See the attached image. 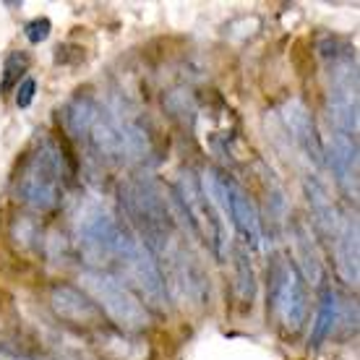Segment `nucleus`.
I'll use <instances>...</instances> for the list:
<instances>
[{
	"mask_svg": "<svg viewBox=\"0 0 360 360\" xmlns=\"http://www.w3.org/2000/svg\"><path fill=\"white\" fill-rule=\"evenodd\" d=\"M68 175L71 172H68L60 144L55 139H42L34 152L29 154L24 165H21L13 193L32 212L47 214V212L58 209V204H60Z\"/></svg>",
	"mask_w": 360,
	"mask_h": 360,
	"instance_id": "1",
	"label": "nucleus"
},
{
	"mask_svg": "<svg viewBox=\"0 0 360 360\" xmlns=\"http://www.w3.org/2000/svg\"><path fill=\"white\" fill-rule=\"evenodd\" d=\"M120 204L134 225L139 240L152 253H167L172 248V212L167 209L160 186L149 178L128 180L120 186Z\"/></svg>",
	"mask_w": 360,
	"mask_h": 360,
	"instance_id": "2",
	"label": "nucleus"
},
{
	"mask_svg": "<svg viewBox=\"0 0 360 360\" xmlns=\"http://www.w3.org/2000/svg\"><path fill=\"white\" fill-rule=\"evenodd\" d=\"M115 262H120L123 282L134 292L149 314H167L170 311V290L167 277L149 248H146L136 235L126 233L120 240Z\"/></svg>",
	"mask_w": 360,
	"mask_h": 360,
	"instance_id": "3",
	"label": "nucleus"
},
{
	"mask_svg": "<svg viewBox=\"0 0 360 360\" xmlns=\"http://www.w3.org/2000/svg\"><path fill=\"white\" fill-rule=\"evenodd\" d=\"M82 290L91 297V303L99 308L123 332H144L149 326V311L144 303L131 292L126 282L105 269L82 271Z\"/></svg>",
	"mask_w": 360,
	"mask_h": 360,
	"instance_id": "4",
	"label": "nucleus"
},
{
	"mask_svg": "<svg viewBox=\"0 0 360 360\" xmlns=\"http://www.w3.org/2000/svg\"><path fill=\"white\" fill-rule=\"evenodd\" d=\"M172 201L178 214L186 219L188 230L196 238H201L207 243L209 251H214L217 259L227 256V235H225V222L217 214L214 207L207 201L201 183L191 170H183L178 178V186L172 191Z\"/></svg>",
	"mask_w": 360,
	"mask_h": 360,
	"instance_id": "5",
	"label": "nucleus"
},
{
	"mask_svg": "<svg viewBox=\"0 0 360 360\" xmlns=\"http://www.w3.org/2000/svg\"><path fill=\"white\" fill-rule=\"evenodd\" d=\"M326 112L337 134L358 139V63L347 47L332 50Z\"/></svg>",
	"mask_w": 360,
	"mask_h": 360,
	"instance_id": "6",
	"label": "nucleus"
},
{
	"mask_svg": "<svg viewBox=\"0 0 360 360\" xmlns=\"http://www.w3.org/2000/svg\"><path fill=\"white\" fill-rule=\"evenodd\" d=\"M123 235H126V227L102 204H89L79 212L76 238L89 262H112L117 256Z\"/></svg>",
	"mask_w": 360,
	"mask_h": 360,
	"instance_id": "7",
	"label": "nucleus"
},
{
	"mask_svg": "<svg viewBox=\"0 0 360 360\" xmlns=\"http://www.w3.org/2000/svg\"><path fill=\"white\" fill-rule=\"evenodd\" d=\"M271 308L279 324L288 332H297L308 314V295L295 264L277 262L271 269Z\"/></svg>",
	"mask_w": 360,
	"mask_h": 360,
	"instance_id": "8",
	"label": "nucleus"
},
{
	"mask_svg": "<svg viewBox=\"0 0 360 360\" xmlns=\"http://www.w3.org/2000/svg\"><path fill=\"white\" fill-rule=\"evenodd\" d=\"M279 115H282V123H285L290 139L295 141L297 149L306 154L316 167H321V165H324L326 144H324V139H321V134H319L314 115L308 112L306 105L297 102V99H290V102H285V108H282Z\"/></svg>",
	"mask_w": 360,
	"mask_h": 360,
	"instance_id": "9",
	"label": "nucleus"
},
{
	"mask_svg": "<svg viewBox=\"0 0 360 360\" xmlns=\"http://www.w3.org/2000/svg\"><path fill=\"white\" fill-rule=\"evenodd\" d=\"M227 219L235 225V230L240 233L248 248L259 251L264 245V230H262V214L256 209V201L251 193L235 183L233 178H227Z\"/></svg>",
	"mask_w": 360,
	"mask_h": 360,
	"instance_id": "10",
	"label": "nucleus"
},
{
	"mask_svg": "<svg viewBox=\"0 0 360 360\" xmlns=\"http://www.w3.org/2000/svg\"><path fill=\"white\" fill-rule=\"evenodd\" d=\"M324 165H329L337 186L355 201L358 198V141L334 131L324 146Z\"/></svg>",
	"mask_w": 360,
	"mask_h": 360,
	"instance_id": "11",
	"label": "nucleus"
},
{
	"mask_svg": "<svg viewBox=\"0 0 360 360\" xmlns=\"http://www.w3.org/2000/svg\"><path fill=\"white\" fill-rule=\"evenodd\" d=\"M50 306L58 319H63L65 324L73 326H99L102 324V314L99 308L91 303V297L82 288L73 285H53L50 290Z\"/></svg>",
	"mask_w": 360,
	"mask_h": 360,
	"instance_id": "12",
	"label": "nucleus"
},
{
	"mask_svg": "<svg viewBox=\"0 0 360 360\" xmlns=\"http://www.w3.org/2000/svg\"><path fill=\"white\" fill-rule=\"evenodd\" d=\"M84 144L89 146L99 160H105V162H110V165L128 162L126 144H123L120 128L115 126V120H112V115H110V110H105L102 105H99L97 115H94V120H91L89 134H86V141H84Z\"/></svg>",
	"mask_w": 360,
	"mask_h": 360,
	"instance_id": "13",
	"label": "nucleus"
},
{
	"mask_svg": "<svg viewBox=\"0 0 360 360\" xmlns=\"http://www.w3.org/2000/svg\"><path fill=\"white\" fill-rule=\"evenodd\" d=\"M334 262L342 282L358 288L360 262H358V219L355 217H342L340 230L334 235Z\"/></svg>",
	"mask_w": 360,
	"mask_h": 360,
	"instance_id": "14",
	"label": "nucleus"
},
{
	"mask_svg": "<svg viewBox=\"0 0 360 360\" xmlns=\"http://www.w3.org/2000/svg\"><path fill=\"white\" fill-rule=\"evenodd\" d=\"M303 188H306V198H308V207H311V219H314V225L319 227V233L326 235L329 240H334V235H337V230H340L342 217H340L337 207L332 204V196L326 193V188L316 178H306Z\"/></svg>",
	"mask_w": 360,
	"mask_h": 360,
	"instance_id": "15",
	"label": "nucleus"
},
{
	"mask_svg": "<svg viewBox=\"0 0 360 360\" xmlns=\"http://www.w3.org/2000/svg\"><path fill=\"white\" fill-rule=\"evenodd\" d=\"M292 243H295V256L297 264H300L297 271H303L308 282L319 285L324 279V264H321V256H319V245L314 240V233H311V227L303 219L292 222Z\"/></svg>",
	"mask_w": 360,
	"mask_h": 360,
	"instance_id": "16",
	"label": "nucleus"
},
{
	"mask_svg": "<svg viewBox=\"0 0 360 360\" xmlns=\"http://www.w3.org/2000/svg\"><path fill=\"white\" fill-rule=\"evenodd\" d=\"M99 110V102L89 94H76L73 99H68L63 108V126L65 131L71 134V139L76 141H86V134H89V126L94 115Z\"/></svg>",
	"mask_w": 360,
	"mask_h": 360,
	"instance_id": "17",
	"label": "nucleus"
},
{
	"mask_svg": "<svg viewBox=\"0 0 360 360\" xmlns=\"http://www.w3.org/2000/svg\"><path fill=\"white\" fill-rule=\"evenodd\" d=\"M340 319V303H337V295H334L332 288H324L321 292V303H319V314H316L314 324H311V337H308V345L311 347H321V345L332 337L334 324Z\"/></svg>",
	"mask_w": 360,
	"mask_h": 360,
	"instance_id": "18",
	"label": "nucleus"
},
{
	"mask_svg": "<svg viewBox=\"0 0 360 360\" xmlns=\"http://www.w3.org/2000/svg\"><path fill=\"white\" fill-rule=\"evenodd\" d=\"M235 269H238V297H240V303L251 308L253 297H256V274H253L251 256L245 253V248L235 251Z\"/></svg>",
	"mask_w": 360,
	"mask_h": 360,
	"instance_id": "19",
	"label": "nucleus"
},
{
	"mask_svg": "<svg viewBox=\"0 0 360 360\" xmlns=\"http://www.w3.org/2000/svg\"><path fill=\"white\" fill-rule=\"evenodd\" d=\"M39 235H42V227H39V222L32 219V217L21 214L11 222V238H13V243H16L21 251L37 248V245H39Z\"/></svg>",
	"mask_w": 360,
	"mask_h": 360,
	"instance_id": "20",
	"label": "nucleus"
},
{
	"mask_svg": "<svg viewBox=\"0 0 360 360\" xmlns=\"http://www.w3.org/2000/svg\"><path fill=\"white\" fill-rule=\"evenodd\" d=\"M27 68H29L27 55H24V53H11L8 58H6V63H3V82H0V91H3V94H11L18 84L24 82L21 76L27 73Z\"/></svg>",
	"mask_w": 360,
	"mask_h": 360,
	"instance_id": "21",
	"label": "nucleus"
},
{
	"mask_svg": "<svg viewBox=\"0 0 360 360\" xmlns=\"http://www.w3.org/2000/svg\"><path fill=\"white\" fill-rule=\"evenodd\" d=\"M50 32H53V21L47 16L32 18L27 24V29H24V34H27V39L32 45H42L47 37H50Z\"/></svg>",
	"mask_w": 360,
	"mask_h": 360,
	"instance_id": "22",
	"label": "nucleus"
},
{
	"mask_svg": "<svg viewBox=\"0 0 360 360\" xmlns=\"http://www.w3.org/2000/svg\"><path fill=\"white\" fill-rule=\"evenodd\" d=\"M34 94H37V82L27 76V79H24V82H21V84L16 86V108L27 110L29 105H32V99H34Z\"/></svg>",
	"mask_w": 360,
	"mask_h": 360,
	"instance_id": "23",
	"label": "nucleus"
},
{
	"mask_svg": "<svg viewBox=\"0 0 360 360\" xmlns=\"http://www.w3.org/2000/svg\"><path fill=\"white\" fill-rule=\"evenodd\" d=\"M0 360H37V358L24 355V352H18V350H11V347H6V345H0Z\"/></svg>",
	"mask_w": 360,
	"mask_h": 360,
	"instance_id": "24",
	"label": "nucleus"
}]
</instances>
